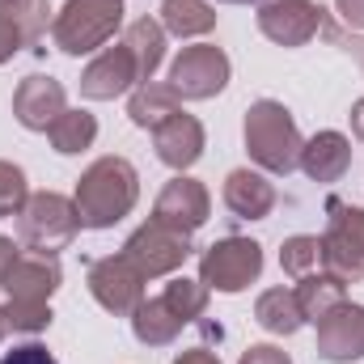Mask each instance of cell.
Returning a JSON list of instances; mask_svg holds the SVG:
<instances>
[{
  "label": "cell",
  "mask_w": 364,
  "mask_h": 364,
  "mask_svg": "<svg viewBox=\"0 0 364 364\" xmlns=\"http://www.w3.org/2000/svg\"><path fill=\"white\" fill-rule=\"evenodd\" d=\"M60 85H51V81H43V77H34L21 97H17V114H21V123H30V127H47V119H51V110H60Z\"/></svg>",
  "instance_id": "9c48e42d"
},
{
  "label": "cell",
  "mask_w": 364,
  "mask_h": 364,
  "mask_svg": "<svg viewBox=\"0 0 364 364\" xmlns=\"http://www.w3.org/2000/svg\"><path fill=\"white\" fill-rule=\"evenodd\" d=\"M132 47H136V60H140V73H153V64L161 60V34H157V26H149V21H140V26L132 30Z\"/></svg>",
  "instance_id": "ac0fdd59"
},
{
  "label": "cell",
  "mask_w": 364,
  "mask_h": 364,
  "mask_svg": "<svg viewBox=\"0 0 364 364\" xmlns=\"http://www.w3.org/2000/svg\"><path fill=\"white\" fill-rule=\"evenodd\" d=\"M259 322H263L267 331H296V326H301V309H296L292 296L267 292V296L259 301Z\"/></svg>",
  "instance_id": "2e32d148"
},
{
  "label": "cell",
  "mask_w": 364,
  "mask_h": 364,
  "mask_svg": "<svg viewBox=\"0 0 364 364\" xmlns=\"http://www.w3.org/2000/svg\"><path fill=\"white\" fill-rule=\"evenodd\" d=\"M170 106H174V97H170V93H140V97L132 102V119L149 127V123H157V119H161L157 110H170Z\"/></svg>",
  "instance_id": "ffe728a7"
},
{
  "label": "cell",
  "mask_w": 364,
  "mask_h": 364,
  "mask_svg": "<svg viewBox=\"0 0 364 364\" xmlns=\"http://www.w3.org/2000/svg\"><path fill=\"white\" fill-rule=\"evenodd\" d=\"M259 246L255 242H225V246H212V255L203 259V275L225 288V292H237L250 275H259Z\"/></svg>",
  "instance_id": "277c9868"
},
{
  "label": "cell",
  "mask_w": 364,
  "mask_h": 364,
  "mask_svg": "<svg viewBox=\"0 0 364 364\" xmlns=\"http://www.w3.org/2000/svg\"><path fill=\"white\" fill-rule=\"evenodd\" d=\"M318 26V9L309 0H279L263 9V30L279 43H301Z\"/></svg>",
  "instance_id": "8992f818"
},
{
  "label": "cell",
  "mask_w": 364,
  "mask_h": 364,
  "mask_svg": "<svg viewBox=\"0 0 364 364\" xmlns=\"http://www.w3.org/2000/svg\"><path fill=\"white\" fill-rule=\"evenodd\" d=\"M246 140L255 149V157L272 170H288L296 161V132L288 123V110H279L275 102H259L250 123H246Z\"/></svg>",
  "instance_id": "7a4b0ae2"
},
{
  "label": "cell",
  "mask_w": 364,
  "mask_h": 364,
  "mask_svg": "<svg viewBox=\"0 0 364 364\" xmlns=\"http://www.w3.org/2000/svg\"><path fill=\"white\" fill-rule=\"evenodd\" d=\"M0 364H55V356L43 343H26V348H13Z\"/></svg>",
  "instance_id": "7402d4cb"
},
{
  "label": "cell",
  "mask_w": 364,
  "mask_h": 364,
  "mask_svg": "<svg viewBox=\"0 0 364 364\" xmlns=\"http://www.w3.org/2000/svg\"><path fill=\"white\" fill-rule=\"evenodd\" d=\"M339 326L322 331V356L331 360H348L364 352V309H339Z\"/></svg>",
  "instance_id": "ba28073f"
},
{
  "label": "cell",
  "mask_w": 364,
  "mask_h": 364,
  "mask_svg": "<svg viewBox=\"0 0 364 364\" xmlns=\"http://www.w3.org/2000/svg\"><path fill=\"white\" fill-rule=\"evenodd\" d=\"M157 149L170 166H186L199 157V127L191 119H174L166 132H157Z\"/></svg>",
  "instance_id": "7c38bea8"
},
{
  "label": "cell",
  "mask_w": 364,
  "mask_h": 364,
  "mask_svg": "<svg viewBox=\"0 0 364 364\" xmlns=\"http://www.w3.org/2000/svg\"><path fill=\"white\" fill-rule=\"evenodd\" d=\"M343 9H348L352 21H364V0H343Z\"/></svg>",
  "instance_id": "cb8c5ba5"
},
{
  "label": "cell",
  "mask_w": 364,
  "mask_h": 364,
  "mask_svg": "<svg viewBox=\"0 0 364 364\" xmlns=\"http://www.w3.org/2000/svg\"><path fill=\"white\" fill-rule=\"evenodd\" d=\"M225 73L229 68H225V55L216 47H195L174 64V85L191 97H208L225 85Z\"/></svg>",
  "instance_id": "5b68a950"
},
{
  "label": "cell",
  "mask_w": 364,
  "mask_h": 364,
  "mask_svg": "<svg viewBox=\"0 0 364 364\" xmlns=\"http://www.w3.org/2000/svg\"><path fill=\"white\" fill-rule=\"evenodd\" d=\"M166 21L178 30V34H191V30H208L212 17L199 0H166Z\"/></svg>",
  "instance_id": "e0dca14e"
},
{
  "label": "cell",
  "mask_w": 364,
  "mask_h": 364,
  "mask_svg": "<svg viewBox=\"0 0 364 364\" xmlns=\"http://www.w3.org/2000/svg\"><path fill=\"white\" fill-rule=\"evenodd\" d=\"M242 364H288V356H284V352H275V348H255Z\"/></svg>",
  "instance_id": "603a6c76"
},
{
  "label": "cell",
  "mask_w": 364,
  "mask_h": 364,
  "mask_svg": "<svg viewBox=\"0 0 364 364\" xmlns=\"http://www.w3.org/2000/svg\"><path fill=\"white\" fill-rule=\"evenodd\" d=\"M132 199H136V174H132L127 161H102V166H93L85 186H81V195H77L81 220L97 225V229L110 225V220H119V212H127Z\"/></svg>",
  "instance_id": "6da1fadb"
},
{
  "label": "cell",
  "mask_w": 364,
  "mask_h": 364,
  "mask_svg": "<svg viewBox=\"0 0 364 364\" xmlns=\"http://www.w3.org/2000/svg\"><path fill=\"white\" fill-rule=\"evenodd\" d=\"M225 4H255V0H225Z\"/></svg>",
  "instance_id": "484cf974"
},
{
  "label": "cell",
  "mask_w": 364,
  "mask_h": 364,
  "mask_svg": "<svg viewBox=\"0 0 364 364\" xmlns=\"http://www.w3.org/2000/svg\"><path fill=\"white\" fill-rule=\"evenodd\" d=\"M309 259H318V242H309V237H296V242L284 250V267H288V272H305Z\"/></svg>",
  "instance_id": "44dd1931"
},
{
  "label": "cell",
  "mask_w": 364,
  "mask_h": 364,
  "mask_svg": "<svg viewBox=\"0 0 364 364\" xmlns=\"http://www.w3.org/2000/svg\"><path fill=\"white\" fill-rule=\"evenodd\" d=\"M132 81V73H127V55L119 51V55H106L102 64H93L90 77H85V93L93 97H110V93H119L123 85Z\"/></svg>",
  "instance_id": "9a60e30c"
},
{
  "label": "cell",
  "mask_w": 364,
  "mask_h": 364,
  "mask_svg": "<svg viewBox=\"0 0 364 364\" xmlns=\"http://www.w3.org/2000/svg\"><path fill=\"white\" fill-rule=\"evenodd\" d=\"M93 288H97V296H102L110 309H127L132 296H136V279L123 272V263H102V267L93 272Z\"/></svg>",
  "instance_id": "4fadbf2b"
},
{
  "label": "cell",
  "mask_w": 364,
  "mask_h": 364,
  "mask_svg": "<svg viewBox=\"0 0 364 364\" xmlns=\"http://www.w3.org/2000/svg\"><path fill=\"white\" fill-rule=\"evenodd\" d=\"M114 21H119V0H73L68 17L60 21V43L64 51H90Z\"/></svg>",
  "instance_id": "3957f363"
},
{
  "label": "cell",
  "mask_w": 364,
  "mask_h": 364,
  "mask_svg": "<svg viewBox=\"0 0 364 364\" xmlns=\"http://www.w3.org/2000/svg\"><path fill=\"white\" fill-rule=\"evenodd\" d=\"M229 203L242 216H263L272 208V191H267V182L255 178V174H233L229 178Z\"/></svg>",
  "instance_id": "5bb4252c"
},
{
  "label": "cell",
  "mask_w": 364,
  "mask_h": 364,
  "mask_svg": "<svg viewBox=\"0 0 364 364\" xmlns=\"http://www.w3.org/2000/svg\"><path fill=\"white\" fill-rule=\"evenodd\" d=\"M178 364H216L212 356H203V352H191V356H182Z\"/></svg>",
  "instance_id": "d4e9b609"
},
{
  "label": "cell",
  "mask_w": 364,
  "mask_h": 364,
  "mask_svg": "<svg viewBox=\"0 0 364 364\" xmlns=\"http://www.w3.org/2000/svg\"><path fill=\"white\" fill-rule=\"evenodd\" d=\"M331 208L339 212V225H335V250H331V259H335V267H339V272L360 275L364 272V212H356V208H339V203H331Z\"/></svg>",
  "instance_id": "52a82bcc"
},
{
  "label": "cell",
  "mask_w": 364,
  "mask_h": 364,
  "mask_svg": "<svg viewBox=\"0 0 364 364\" xmlns=\"http://www.w3.org/2000/svg\"><path fill=\"white\" fill-rule=\"evenodd\" d=\"M90 136H93V119L90 114H68V123L55 127V144H60V153H77Z\"/></svg>",
  "instance_id": "d6986e66"
},
{
  "label": "cell",
  "mask_w": 364,
  "mask_h": 364,
  "mask_svg": "<svg viewBox=\"0 0 364 364\" xmlns=\"http://www.w3.org/2000/svg\"><path fill=\"white\" fill-rule=\"evenodd\" d=\"M161 220H182L186 229H195L203 220V191L195 182H174L166 195H161V208H157Z\"/></svg>",
  "instance_id": "30bf717a"
},
{
  "label": "cell",
  "mask_w": 364,
  "mask_h": 364,
  "mask_svg": "<svg viewBox=\"0 0 364 364\" xmlns=\"http://www.w3.org/2000/svg\"><path fill=\"white\" fill-rule=\"evenodd\" d=\"M343 166H348V144H343V136H335V132L318 136V140L305 149V170H309L314 178H339Z\"/></svg>",
  "instance_id": "8fae6325"
}]
</instances>
